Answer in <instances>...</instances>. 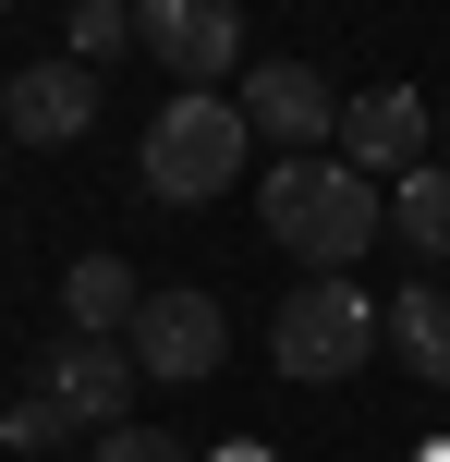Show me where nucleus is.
<instances>
[{"label": "nucleus", "instance_id": "f257e3e1", "mask_svg": "<svg viewBox=\"0 0 450 462\" xmlns=\"http://www.w3.org/2000/svg\"><path fill=\"white\" fill-rule=\"evenodd\" d=\"M256 219H268V244L305 255V268H354L390 231V195H378V171H354L341 146H317V159H268L256 171Z\"/></svg>", "mask_w": 450, "mask_h": 462}, {"label": "nucleus", "instance_id": "f03ea898", "mask_svg": "<svg viewBox=\"0 0 450 462\" xmlns=\"http://www.w3.org/2000/svg\"><path fill=\"white\" fill-rule=\"evenodd\" d=\"M243 171H256V122H243V97L219 86H183L159 122H146V159L134 183L159 195V208H207V195H232Z\"/></svg>", "mask_w": 450, "mask_h": 462}, {"label": "nucleus", "instance_id": "7ed1b4c3", "mask_svg": "<svg viewBox=\"0 0 450 462\" xmlns=\"http://www.w3.org/2000/svg\"><path fill=\"white\" fill-rule=\"evenodd\" d=\"M378 341H390V317L365 304V280H354V268H317L305 292H280V317H268V353H280V377H305V390L354 377Z\"/></svg>", "mask_w": 450, "mask_h": 462}, {"label": "nucleus", "instance_id": "20e7f679", "mask_svg": "<svg viewBox=\"0 0 450 462\" xmlns=\"http://www.w3.org/2000/svg\"><path fill=\"white\" fill-rule=\"evenodd\" d=\"M122 353H134V377H170V390H195V377H219V365H232V317H219V292L170 280V292H146V317L122 328Z\"/></svg>", "mask_w": 450, "mask_h": 462}, {"label": "nucleus", "instance_id": "39448f33", "mask_svg": "<svg viewBox=\"0 0 450 462\" xmlns=\"http://www.w3.org/2000/svg\"><path fill=\"white\" fill-rule=\"evenodd\" d=\"M37 402H61L73 439H97V426H134L122 402H134V353L97 341V328H61V341L37 353Z\"/></svg>", "mask_w": 450, "mask_h": 462}, {"label": "nucleus", "instance_id": "423d86ee", "mask_svg": "<svg viewBox=\"0 0 450 462\" xmlns=\"http://www.w3.org/2000/svg\"><path fill=\"white\" fill-rule=\"evenodd\" d=\"M243 122H256L280 159H317V146H341V86L317 61H268V73H243Z\"/></svg>", "mask_w": 450, "mask_h": 462}, {"label": "nucleus", "instance_id": "0eeeda50", "mask_svg": "<svg viewBox=\"0 0 450 462\" xmlns=\"http://www.w3.org/2000/svg\"><path fill=\"white\" fill-rule=\"evenodd\" d=\"M134 37H146V61L183 73V86L243 73V13L232 0H134Z\"/></svg>", "mask_w": 450, "mask_h": 462}, {"label": "nucleus", "instance_id": "6e6552de", "mask_svg": "<svg viewBox=\"0 0 450 462\" xmlns=\"http://www.w3.org/2000/svg\"><path fill=\"white\" fill-rule=\"evenodd\" d=\"M97 122V61H24V73H0V134L13 146H73Z\"/></svg>", "mask_w": 450, "mask_h": 462}, {"label": "nucleus", "instance_id": "1a4fd4ad", "mask_svg": "<svg viewBox=\"0 0 450 462\" xmlns=\"http://www.w3.org/2000/svg\"><path fill=\"white\" fill-rule=\"evenodd\" d=\"M427 146H438V110H427L414 86H365V97H341V159H354V171H390V183H402Z\"/></svg>", "mask_w": 450, "mask_h": 462}, {"label": "nucleus", "instance_id": "9d476101", "mask_svg": "<svg viewBox=\"0 0 450 462\" xmlns=\"http://www.w3.org/2000/svg\"><path fill=\"white\" fill-rule=\"evenodd\" d=\"M61 317L97 328V341H122V328L146 317V280L122 268V255H73V268H61Z\"/></svg>", "mask_w": 450, "mask_h": 462}, {"label": "nucleus", "instance_id": "9b49d317", "mask_svg": "<svg viewBox=\"0 0 450 462\" xmlns=\"http://www.w3.org/2000/svg\"><path fill=\"white\" fill-rule=\"evenodd\" d=\"M390 353H402L414 377H438V390H450V280H414V292H390Z\"/></svg>", "mask_w": 450, "mask_h": 462}, {"label": "nucleus", "instance_id": "f8f14e48", "mask_svg": "<svg viewBox=\"0 0 450 462\" xmlns=\"http://www.w3.org/2000/svg\"><path fill=\"white\" fill-rule=\"evenodd\" d=\"M390 231H402L427 268H450V159H414L402 183H390Z\"/></svg>", "mask_w": 450, "mask_h": 462}, {"label": "nucleus", "instance_id": "ddd939ff", "mask_svg": "<svg viewBox=\"0 0 450 462\" xmlns=\"http://www.w3.org/2000/svg\"><path fill=\"white\" fill-rule=\"evenodd\" d=\"M134 37V0H73V61H97L110 73V49Z\"/></svg>", "mask_w": 450, "mask_h": 462}, {"label": "nucleus", "instance_id": "4468645a", "mask_svg": "<svg viewBox=\"0 0 450 462\" xmlns=\"http://www.w3.org/2000/svg\"><path fill=\"white\" fill-rule=\"evenodd\" d=\"M86 462H195V450H183V439H159V426H97Z\"/></svg>", "mask_w": 450, "mask_h": 462}, {"label": "nucleus", "instance_id": "2eb2a0df", "mask_svg": "<svg viewBox=\"0 0 450 462\" xmlns=\"http://www.w3.org/2000/svg\"><path fill=\"white\" fill-rule=\"evenodd\" d=\"M0 439H13V450H61L73 426H61V402H37V390H24V402H0Z\"/></svg>", "mask_w": 450, "mask_h": 462}, {"label": "nucleus", "instance_id": "dca6fc26", "mask_svg": "<svg viewBox=\"0 0 450 462\" xmlns=\"http://www.w3.org/2000/svg\"><path fill=\"white\" fill-rule=\"evenodd\" d=\"M219 462H268V450H256V439H232V450H219Z\"/></svg>", "mask_w": 450, "mask_h": 462}, {"label": "nucleus", "instance_id": "f3484780", "mask_svg": "<svg viewBox=\"0 0 450 462\" xmlns=\"http://www.w3.org/2000/svg\"><path fill=\"white\" fill-rule=\"evenodd\" d=\"M438 146H450V97H438Z\"/></svg>", "mask_w": 450, "mask_h": 462}, {"label": "nucleus", "instance_id": "a211bd4d", "mask_svg": "<svg viewBox=\"0 0 450 462\" xmlns=\"http://www.w3.org/2000/svg\"><path fill=\"white\" fill-rule=\"evenodd\" d=\"M0 13H13V0H0Z\"/></svg>", "mask_w": 450, "mask_h": 462}]
</instances>
